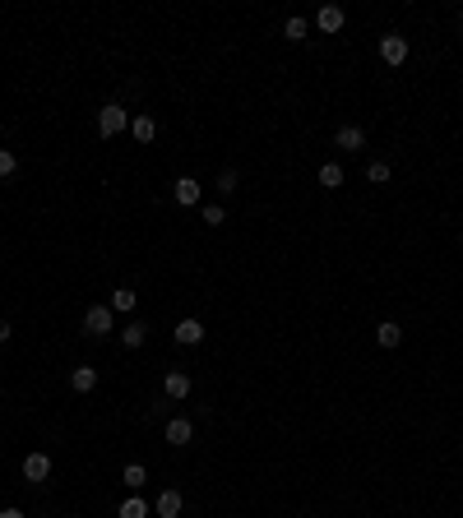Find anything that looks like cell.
<instances>
[{
    "instance_id": "6da1fadb",
    "label": "cell",
    "mask_w": 463,
    "mask_h": 518,
    "mask_svg": "<svg viewBox=\"0 0 463 518\" xmlns=\"http://www.w3.org/2000/svg\"><path fill=\"white\" fill-rule=\"evenodd\" d=\"M111 329H116V310L111 306H89L84 310V333H89V338H107Z\"/></svg>"
},
{
    "instance_id": "7a4b0ae2",
    "label": "cell",
    "mask_w": 463,
    "mask_h": 518,
    "mask_svg": "<svg viewBox=\"0 0 463 518\" xmlns=\"http://www.w3.org/2000/svg\"><path fill=\"white\" fill-rule=\"evenodd\" d=\"M125 125H130V116H125L116 102H107V107L98 111V134H107V139H111V134H121Z\"/></svg>"
},
{
    "instance_id": "3957f363",
    "label": "cell",
    "mask_w": 463,
    "mask_h": 518,
    "mask_svg": "<svg viewBox=\"0 0 463 518\" xmlns=\"http://www.w3.org/2000/svg\"><path fill=\"white\" fill-rule=\"evenodd\" d=\"M380 60H385V65H403V60H408V42H403L398 33L380 37Z\"/></svg>"
},
{
    "instance_id": "277c9868",
    "label": "cell",
    "mask_w": 463,
    "mask_h": 518,
    "mask_svg": "<svg viewBox=\"0 0 463 518\" xmlns=\"http://www.w3.org/2000/svg\"><path fill=\"white\" fill-rule=\"evenodd\" d=\"M23 477H28V481H46V477H51V458H46V453H28V458H23Z\"/></svg>"
},
{
    "instance_id": "5b68a950",
    "label": "cell",
    "mask_w": 463,
    "mask_h": 518,
    "mask_svg": "<svg viewBox=\"0 0 463 518\" xmlns=\"http://www.w3.org/2000/svg\"><path fill=\"white\" fill-rule=\"evenodd\" d=\"M70 389H75V394H93V389H98V370H93V365L70 370Z\"/></svg>"
},
{
    "instance_id": "8992f818",
    "label": "cell",
    "mask_w": 463,
    "mask_h": 518,
    "mask_svg": "<svg viewBox=\"0 0 463 518\" xmlns=\"http://www.w3.org/2000/svg\"><path fill=\"white\" fill-rule=\"evenodd\" d=\"M177 342H181V347H195V342H204V324H199V320H181V324H177Z\"/></svg>"
},
{
    "instance_id": "52a82bcc",
    "label": "cell",
    "mask_w": 463,
    "mask_h": 518,
    "mask_svg": "<svg viewBox=\"0 0 463 518\" xmlns=\"http://www.w3.org/2000/svg\"><path fill=\"white\" fill-rule=\"evenodd\" d=\"M190 440H195V426H190L186 417L167 421V444H190Z\"/></svg>"
},
{
    "instance_id": "ba28073f",
    "label": "cell",
    "mask_w": 463,
    "mask_h": 518,
    "mask_svg": "<svg viewBox=\"0 0 463 518\" xmlns=\"http://www.w3.org/2000/svg\"><path fill=\"white\" fill-rule=\"evenodd\" d=\"M362 143H366V130H362V125H343V130H338V148H343V153H357Z\"/></svg>"
},
{
    "instance_id": "9c48e42d",
    "label": "cell",
    "mask_w": 463,
    "mask_h": 518,
    "mask_svg": "<svg viewBox=\"0 0 463 518\" xmlns=\"http://www.w3.org/2000/svg\"><path fill=\"white\" fill-rule=\"evenodd\" d=\"M130 134H134L139 143H153V139H158V121H153V116H134V121H130Z\"/></svg>"
},
{
    "instance_id": "30bf717a",
    "label": "cell",
    "mask_w": 463,
    "mask_h": 518,
    "mask_svg": "<svg viewBox=\"0 0 463 518\" xmlns=\"http://www.w3.org/2000/svg\"><path fill=\"white\" fill-rule=\"evenodd\" d=\"M172 195H177V204H199V186H195V176H181L177 186H172Z\"/></svg>"
},
{
    "instance_id": "8fae6325",
    "label": "cell",
    "mask_w": 463,
    "mask_h": 518,
    "mask_svg": "<svg viewBox=\"0 0 463 518\" xmlns=\"http://www.w3.org/2000/svg\"><path fill=\"white\" fill-rule=\"evenodd\" d=\"M158 518H181V496L177 491H163V496H158Z\"/></svg>"
},
{
    "instance_id": "7c38bea8",
    "label": "cell",
    "mask_w": 463,
    "mask_h": 518,
    "mask_svg": "<svg viewBox=\"0 0 463 518\" xmlns=\"http://www.w3.org/2000/svg\"><path fill=\"white\" fill-rule=\"evenodd\" d=\"M163 389H167V398H186V394H190V375H181V370H172V375L163 380Z\"/></svg>"
},
{
    "instance_id": "4fadbf2b",
    "label": "cell",
    "mask_w": 463,
    "mask_h": 518,
    "mask_svg": "<svg viewBox=\"0 0 463 518\" xmlns=\"http://www.w3.org/2000/svg\"><path fill=\"white\" fill-rule=\"evenodd\" d=\"M375 342H380V347H398V342H403V329H398V324H380V329H375Z\"/></svg>"
},
{
    "instance_id": "5bb4252c",
    "label": "cell",
    "mask_w": 463,
    "mask_h": 518,
    "mask_svg": "<svg viewBox=\"0 0 463 518\" xmlns=\"http://www.w3.org/2000/svg\"><path fill=\"white\" fill-rule=\"evenodd\" d=\"M315 23H320L324 33H338V28H343V10H338V5H324V10H320V19H315Z\"/></svg>"
},
{
    "instance_id": "9a60e30c",
    "label": "cell",
    "mask_w": 463,
    "mask_h": 518,
    "mask_svg": "<svg viewBox=\"0 0 463 518\" xmlns=\"http://www.w3.org/2000/svg\"><path fill=\"white\" fill-rule=\"evenodd\" d=\"M134 301H139V297H134L130 287H116V292H111V310H121V315H130Z\"/></svg>"
},
{
    "instance_id": "2e32d148",
    "label": "cell",
    "mask_w": 463,
    "mask_h": 518,
    "mask_svg": "<svg viewBox=\"0 0 463 518\" xmlns=\"http://www.w3.org/2000/svg\"><path fill=\"white\" fill-rule=\"evenodd\" d=\"M144 338H148V329H144L139 320H134V324H125V329H121V342H125V347H144Z\"/></svg>"
},
{
    "instance_id": "e0dca14e",
    "label": "cell",
    "mask_w": 463,
    "mask_h": 518,
    "mask_svg": "<svg viewBox=\"0 0 463 518\" xmlns=\"http://www.w3.org/2000/svg\"><path fill=\"white\" fill-rule=\"evenodd\" d=\"M320 186H324V190H338V186H343V167H338V162H324V167H320Z\"/></svg>"
},
{
    "instance_id": "ac0fdd59",
    "label": "cell",
    "mask_w": 463,
    "mask_h": 518,
    "mask_svg": "<svg viewBox=\"0 0 463 518\" xmlns=\"http://www.w3.org/2000/svg\"><path fill=\"white\" fill-rule=\"evenodd\" d=\"M121 518H148V505H144L139 496H130V500L121 505Z\"/></svg>"
},
{
    "instance_id": "d6986e66",
    "label": "cell",
    "mask_w": 463,
    "mask_h": 518,
    "mask_svg": "<svg viewBox=\"0 0 463 518\" xmlns=\"http://www.w3.org/2000/svg\"><path fill=\"white\" fill-rule=\"evenodd\" d=\"M121 481H125V486H130V491H139V486H144V481H148V472H144V467H139V463H130V467H125V477H121Z\"/></svg>"
},
{
    "instance_id": "ffe728a7",
    "label": "cell",
    "mask_w": 463,
    "mask_h": 518,
    "mask_svg": "<svg viewBox=\"0 0 463 518\" xmlns=\"http://www.w3.org/2000/svg\"><path fill=\"white\" fill-rule=\"evenodd\" d=\"M366 181L385 186V181H389V162H371V167H366Z\"/></svg>"
},
{
    "instance_id": "44dd1931",
    "label": "cell",
    "mask_w": 463,
    "mask_h": 518,
    "mask_svg": "<svg viewBox=\"0 0 463 518\" xmlns=\"http://www.w3.org/2000/svg\"><path fill=\"white\" fill-rule=\"evenodd\" d=\"M14 171H19V157L10 148H0V176H14Z\"/></svg>"
},
{
    "instance_id": "7402d4cb",
    "label": "cell",
    "mask_w": 463,
    "mask_h": 518,
    "mask_svg": "<svg viewBox=\"0 0 463 518\" xmlns=\"http://www.w3.org/2000/svg\"><path fill=\"white\" fill-rule=\"evenodd\" d=\"M287 37H292V42H301V37H306V19H287V28H283Z\"/></svg>"
},
{
    "instance_id": "603a6c76",
    "label": "cell",
    "mask_w": 463,
    "mask_h": 518,
    "mask_svg": "<svg viewBox=\"0 0 463 518\" xmlns=\"http://www.w3.org/2000/svg\"><path fill=\"white\" fill-rule=\"evenodd\" d=\"M204 222H209V227H222V222H227V213H222L218 204H209V209H204Z\"/></svg>"
},
{
    "instance_id": "cb8c5ba5",
    "label": "cell",
    "mask_w": 463,
    "mask_h": 518,
    "mask_svg": "<svg viewBox=\"0 0 463 518\" xmlns=\"http://www.w3.org/2000/svg\"><path fill=\"white\" fill-rule=\"evenodd\" d=\"M231 186H236V171H222V176H218V190H227V195H231Z\"/></svg>"
},
{
    "instance_id": "d4e9b609",
    "label": "cell",
    "mask_w": 463,
    "mask_h": 518,
    "mask_svg": "<svg viewBox=\"0 0 463 518\" xmlns=\"http://www.w3.org/2000/svg\"><path fill=\"white\" fill-rule=\"evenodd\" d=\"M5 342H10V324L0 320V347H5Z\"/></svg>"
},
{
    "instance_id": "484cf974",
    "label": "cell",
    "mask_w": 463,
    "mask_h": 518,
    "mask_svg": "<svg viewBox=\"0 0 463 518\" xmlns=\"http://www.w3.org/2000/svg\"><path fill=\"white\" fill-rule=\"evenodd\" d=\"M0 518H23V514H19V509H0Z\"/></svg>"
}]
</instances>
